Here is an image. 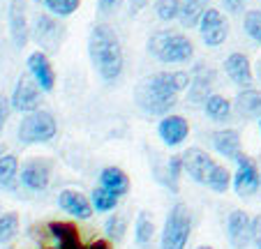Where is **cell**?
Masks as SVG:
<instances>
[{
	"instance_id": "17",
	"label": "cell",
	"mask_w": 261,
	"mask_h": 249,
	"mask_svg": "<svg viewBox=\"0 0 261 249\" xmlns=\"http://www.w3.org/2000/svg\"><path fill=\"white\" fill-rule=\"evenodd\" d=\"M58 205L67 212V215L76 217V219H90V215H93V203H90L81 191H74V189L60 191Z\"/></svg>"
},
{
	"instance_id": "11",
	"label": "cell",
	"mask_w": 261,
	"mask_h": 249,
	"mask_svg": "<svg viewBox=\"0 0 261 249\" xmlns=\"http://www.w3.org/2000/svg\"><path fill=\"white\" fill-rule=\"evenodd\" d=\"M21 185L30 191H42L51 182V161L46 159H30L21 169Z\"/></svg>"
},
{
	"instance_id": "1",
	"label": "cell",
	"mask_w": 261,
	"mask_h": 249,
	"mask_svg": "<svg viewBox=\"0 0 261 249\" xmlns=\"http://www.w3.org/2000/svg\"><path fill=\"white\" fill-rule=\"evenodd\" d=\"M188 72H158L137 86V104L150 116H167L178 104V95L190 88Z\"/></svg>"
},
{
	"instance_id": "27",
	"label": "cell",
	"mask_w": 261,
	"mask_h": 249,
	"mask_svg": "<svg viewBox=\"0 0 261 249\" xmlns=\"http://www.w3.org/2000/svg\"><path fill=\"white\" fill-rule=\"evenodd\" d=\"M155 235V224L153 219L146 215V212H139L137 224H134V238H137L139 244H148Z\"/></svg>"
},
{
	"instance_id": "7",
	"label": "cell",
	"mask_w": 261,
	"mask_h": 249,
	"mask_svg": "<svg viewBox=\"0 0 261 249\" xmlns=\"http://www.w3.org/2000/svg\"><path fill=\"white\" fill-rule=\"evenodd\" d=\"M199 35H201V39L206 42V46H213V49L224 44V39H227V35H229V23H227V19L222 16L220 10L208 7V10L203 12L201 21H199Z\"/></svg>"
},
{
	"instance_id": "40",
	"label": "cell",
	"mask_w": 261,
	"mask_h": 249,
	"mask_svg": "<svg viewBox=\"0 0 261 249\" xmlns=\"http://www.w3.org/2000/svg\"><path fill=\"white\" fill-rule=\"evenodd\" d=\"M197 249H213V247H197Z\"/></svg>"
},
{
	"instance_id": "37",
	"label": "cell",
	"mask_w": 261,
	"mask_h": 249,
	"mask_svg": "<svg viewBox=\"0 0 261 249\" xmlns=\"http://www.w3.org/2000/svg\"><path fill=\"white\" fill-rule=\"evenodd\" d=\"M146 5H148V0H132L129 3V14H139Z\"/></svg>"
},
{
	"instance_id": "4",
	"label": "cell",
	"mask_w": 261,
	"mask_h": 249,
	"mask_svg": "<svg viewBox=\"0 0 261 249\" xmlns=\"http://www.w3.org/2000/svg\"><path fill=\"white\" fill-rule=\"evenodd\" d=\"M192 233V217H190L188 205L176 203L169 212L167 222L162 229V238H160V247L162 249H185Z\"/></svg>"
},
{
	"instance_id": "39",
	"label": "cell",
	"mask_w": 261,
	"mask_h": 249,
	"mask_svg": "<svg viewBox=\"0 0 261 249\" xmlns=\"http://www.w3.org/2000/svg\"><path fill=\"white\" fill-rule=\"evenodd\" d=\"M224 3H227V5L231 7V10H236V7L241 5V3H245V0H224Z\"/></svg>"
},
{
	"instance_id": "24",
	"label": "cell",
	"mask_w": 261,
	"mask_h": 249,
	"mask_svg": "<svg viewBox=\"0 0 261 249\" xmlns=\"http://www.w3.org/2000/svg\"><path fill=\"white\" fill-rule=\"evenodd\" d=\"M203 108H206V116L215 122H224L231 116V102L222 95H211V97L203 102Z\"/></svg>"
},
{
	"instance_id": "22",
	"label": "cell",
	"mask_w": 261,
	"mask_h": 249,
	"mask_svg": "<svg viewBox=\"0 0 261 249\" xmlns=\"http://www.w3.org/2000/svg\"><path fill=\"white\" fill-rule=\"evenodd\" d=\"M51 235L58 240V249H86L79 242V231L74 229L72 224H65V222H54L49 226Z\"/></svg>"
},
{
	"instance_id": "13",
	"label": "cell",
	"mask_w": 261,
	"mask_h": 249,
	"mask_svg": "<svg viewBox=\"0 0 261 249\" xmlns=\"http://www.w3.org/2000/svg\"><path fill=\"white\" fill-rule=\"evenodd\" d=\"M227 235H229L231 247L245 249L247 244L252 242V219H250V215L243 212V210H233L231 215H229V222H227Z\"/></svg>"
},
{
	"instance_id": "41",
	"label": "cell",
	"mask_w": 261,
	"mask_h": 249,
	"mask_svg": "<svg viewBox=\"0 0 261 249\" xmlns=\"http://www.w3.org/2000/svg\"><path fill=\"white\" fill-rule=\"evenodd\" d=\"M259 132H261V118H259Z\"/></svg>"
},
{
	"instance_id": "23",
	"label": "cell",
	"mask_w": 261,
	"mask_h": 249,
	"mask_svg": "<svg viewBox=\"0 0 261 249\" xmlns=\"http://www.w3.org/2000/svg\"><path fill=\"white\" fill-rule=\"evenodd\" d=\"M236 111L243 118H261V93L245 88L236 97Z\"/></svg>"
},
{
	"instance_id": "16",
	"label": "cell",
	"mask_w": 261,
	"mask_h": 249,
	"mask_svg": "<svg viewBox=\"0 0 261 249\" xmlns=\"http://www.w3.org/2000/svg\"><path fill=\"white\" fill-rule=\"evenodd\" d=\"M215 86V72L203 65H199L192 74V81H190V88H188V99L190 104H203L208 97H211V90Z\"/></svg>"
},
{
	"instance_id": "36",
	"label": "cell",
	"mask_w": 261,
	"mask_h": 249,
	"mask_svg": "<svg viewBox=\"0 0 261 249\" xmlns=\"http://www.w3.org/2000/svg\"><path fill=\"white\" fill-rule=\"evenodd\" d=\"M7 116H10V104H7V99L3 97V95H0V132H3V127H5Z\"/></svg>"
},
{
	"instance_id": "8",
	"label": "cell",
	"mask_w": 261,
	"mask_h": 249,
	"mask_svg": "<svg viewBox=\"0 0 261 249\" xmlns=\"http://www.w3.org/2000/svg\"><path fill=\"white\" fill-rule=\"evenodd\" d=\"M182 166H185V173H188L194 182L208 185L213 171L217 169V161L213 159L208 152H203L201 148H190V150L182 155Z\"/></svg>"
},
{
	"instance_id": "30",
	"label": "cell",
	"mask_w": 261,
	"mask_h": 249,
	"mask_svg": "<svg viewBox=\"0 0 261 249\" xmlns=\"http://www.w3.org/2000/svg\"><path fill=\"white\" fill-rule=\"evenodd\" d=\"M243 28H245L247 37L254 39L256 44H261V10H250L243 19Z\"/></svg>"
},
{
	"instance_id": "18",
	"label": "cell",
	"mask_w": 261,
	"mask_h": 249,
	"mask_svg": "<svg viewBox=\"0 0 261 249\" xmlns=\"http://www.w3.org/2000/svg\"><path fill=\"white\" fill-rule=\"evenodd\" d=\"M224 72L227 76L231 78L236 86H252L254 76H252V65H250V58L245 53H231L227 60H224Z\"/></svg>"
},
{
	"instance_id": "20",
	"label": "cell",
	"mask_w": 261,
	"mask_h": 249,
	"mask_svg": "<svg viewBox=\"0 0 261 249\" xmlns=\"http://www.w3.org/2000/svg\"><path fill=\"white\" fill-rule=\"evenodd\" d=\"M211 0H178V21L185 28H194L199 25L203 12L208 10Z\"/></svg>"
},
{
	"instance_id": "15",
	"label": "cell",
	"mask_w": 261,
	"mask_h": 249,
	"mask_svg": "<svg viewBox=\"0 0 261 249\" xmlns=\"http://www.w3.org/2000/svg\"><path fill=\"white\" fill-rule=\"evenodd\" d=\"M10 35L16 49L28 44V10L25 0H12L10 3Z\"/></svg>"
},
{
	"instance_id": "6",
	"label": "cell",
	"mask_w": 261,
	"mask_h": 249,
	"mask_svg": "<svg viewBox=\"0 0 261 249\" xmlns=\"http://www.w3.org/2000/svg\"><path fill=\"white\" fill-rule=\"evenodd\" d=\"M233 161L238 164V171H236L233 182H231L236 194L238 196H254L261 187V173H259V169H256L254 159H250L247 155L241 152Z\"/></svg>"
},
{
	"instance_id": "28",
	"label": "cell",
	"mask_w": 261,
	"mask_h": 249,
	"mask_svg": "<svg viewBox=\"0 0 261 249\" xmlns=\"http://www.w3.org/2000/svg\"><path fill=\"white\" fill-rule=\"evenodd\" d=\"M16 233H19V215H16V212L0 215V244L14 240Z\"/></svg>"
},
{
	"instance_id": "9",
	"label": "cell",
	"mask_w": 261,
	"mask_h": 249,
	"mask_svg": "<svg viewBox=\"0 0 261 249\" xmlns=\"http://www.w3.org/2000/svg\"><path fill=\"white\" fill-rule=\"evenodd\" d=\"M40 86L35 83V78L30 81L28 76H21L14 86V93H12V99H10V106L14 111H21V113H30V111H37L40 108Z\"/></svg>"
},
{
	"instance_id": "29",
	"label": "cell",
	"mask_w": 261,
	"mask_h": 249,
	"mask_svg": "<svg viewBox=\"0 0 261 249\" xmlns=\"http://www.w3.org/2000/svg\"><path fill=\"white\" fill-rule=\"evenodd\" d=\"M42 5H44L54 16H60V19H63V16H69L79 10L81 0H42Z\"/></svg>"
},
{
	"instance_id": "32",
	"label": "cell",
	"mask_w": 261,
	"mask_h": 249,
	"mask_svg": "<svg viewBox=\"0 0 261 249\" xmlns=\"http://www.w3.org/2000/svg\"><path fill=\"white\" fill-rule=\"evenodd\" d=\"M155 14L160 21L178 19V0H158L155 3Z\"/></svg>"
},
{
	"instance_id": "25",
	"label": "cell",
	"mask_w": 261,
	"mask_h": 249,
	"mask_svg": "<svg viewBox=\"0 0 261 249\" xmlns=\"http://www.w3.org/2000/svg\"><path fill=\"white\" fill-rule=\"evenodd\" d=\"M118 201H120L118 194L104 189L102 185L97 189H93V194H90V203H93V208L97 212H114L118 208Z\"/></svg>"
},
{
	"instance_id": "12",
	"label": "cell",
	"mask_w": 261,
	"mask_h": 249,
	"mask_svg": "<svg viewBox=\"0 0 261 249\" xmlns=\"http://www.w3.org/2000/svg\"><path fill=\"white\" fill-rule=\"evenodd\" d=\"M28 72L44 93H51V90H54L56 72H54V67H51V60L46 58L44 51H35V53L28 56Z\"/></svg>"
},
{
	"instance_id": "34",
	"label": "cell",
	"mask_w": 261,
	"mask_h": 249,
	"mask_svg": "<svg viewBox=\"0 0 261 249\" xmlns=\"http://www.w3.org/2000/svg\"><path fill=\"white\" fill-rule=\"evenodd\" d=\"M252 242L256 249H261V217L252 219Z\"/></svg>"
},
{
	"instance_id": "14",
	"label": "cell",
	"mask_w": 261,
	"mask_h": 249,
	"mask_svg": "<svg viewBox=\"0 0 261 249\" xmlns=\"http://www.w3.org/2000/svg\"><path fill=\"white\" fill-rule=\"evenodd\" d=\"M158 134L164 146H180L190 136V122L182 116H164L158 125Z\"/></svg>"
},
{
	"instance_id": "33",
	"label": "cell",
	"mask_w": 261,
	"mask_h": 249,
	"mask_svg": "<svg viewBox=\"0 0 261 249\" xmlns=\"http://www.w3.org/2000/svg\"><path fill=\"white\" fill-rule=\"evenodd\" d=\"M185 171V166H182V157H171L169 159V166H167V178H169V187H171L173 191L178 189V178H180V173Z\"/></svg>"
},
{
	"instance_id": "38",
	"label": "cell",
	"mask_w": 261,
	"mask_h": 249,
	"mask_svg": "<svg viewBox=\"0 0 261 249\" xmlns=\"http://www.w3.org/2000/svg\"><path fill=\"white\" fill-rule=\"evenodd\" d=\"M86 249H111V247H109L104 240H95V242L90 244V247H86Z\"/></svg>"
},
{
	"instance_id": "5",
	"label": "cell",
	"mask_w": 261,
	"mask_h": 249,
	"mask_svg": "<svg viewBox=\"0 0 261 249\" xmlns=\"http://www.w3.org/2000/svg\"><path fill=\"white\" fill-rule=\"evenodd\" d=\"M58 132V125H56V118L49 111H30L23 116L19 125V141L25 146H33V143H49L51 139Z\"/></svg>"
},
{
	"instance_id": "2",
	"label": "cell",
	"mask_w": 261,
	"mask_h": 249,
	"mask_svg": "<svg viewBox=\"0 0 261 249\" xmlns=\"http://www.w3.org/2000/svg\"><path fill=\"white\" fill-rule=\"evenodd\" d=\"M88 56H90L93 67L97 69V74L107 83L116 81V78L123 74V67H125L123 46H120V39H118V35L114 33L111 25L97 23L90 30Z\"/></svg>"
},
{
	"instance_id": "21",
	"label": "cell",
	"mask_w": 261,
	"mask_h": 249,
	"mask_svg": "<svg viewBox=\"0 0 261 249\" xmlns=\"http://www.w3.org/2000/svg\"><path fill=\"white\" fill-rule=\"evenodd\" d=\"M99 185L118 196H125L129 191V178L125 171H120L118 166H107V169L99 173Z\"/></svg>"
},
{
	"instance_id": "26",
	"label": "cell",
	"mask_w": 261,
	"mask_h": 249,
	"mask_svg": "<svg viewBox=\"0 0 261 249\" xmlns=\"http://www.w3.org/2000/svg\"><path fill=\"white\" fill-rule=\"evenodd\" d=\"M16 176H19V159L14 155H3L0 157V187L12 189Z\"/></svg>"
},
{
	"instance_id": "10",
	"label": "cell",
	"mask_w": 261,
	"mask_h": 249,
	"mask_svg": "<svg viewBox=\"0 0 261 249\" xmlns=\"http://www.w3.org/2000/svg\"><path fill=\"white\" fill-rule=\"evenodd\" d=\"M65 37V28L51 14H40L35 19V39L44 51H58Z\"/></svg>"
},
{
	"instance_id": "3",
	"label": "cell",
	"mask_w": 261,
	"mask_h": 249,
	"mask_svg": "<svg viewBox=\"0 0 261 249\" xmlns=\"http://www.w3.org/2000/svg\"><path fill=\"white\" fill-rule=\"evenodd\" d=\"M148 53L158 58L160 63L178 65L188 63L194 56V44L190 42L182 33H173V30H158L148 39Z\"/></svg>"
},
{
	"instance_id": "35",
	"label": "cell",
	"mask_w": 261,
	"mask_h": 249,
	"mask_svg": "<svg viewBox=\"0 0 261 249\" xmlns=\"http://www.w3.org/2000/svg\"><path fill=\"white\" fill-rule=\"evenodd\" d=\"M123 0H99V14H111L118 10V5Z\"/></svg>"
},
{
	"instance_id": "31",
	"label": "cell",
	"mask_w": 261,
	"mask_h": 249,
	"mask_svg": "<svg viewBox=\"0 0 261 249\" xmlns=\"http://www.w3.org/2000/svg\"><path fill=\"white\" fill-rule=\"evenodd\" d=\"M125 231H127V219L125 217H120V215H111L107 219V224H104V233H107V238L109 240H123V235H125Z\"/></svg>"
},
{
	"instance_id": "19",
	"label": "cell",
	"mask_w": 261,
	"mask_h": 249,
	"mask_svg": "<svg viewBox=\"0 0 261 249\" xmlns=\"http://www.w3.org/2000/svg\"><path fill=\"white\" fill-rule=\"evenodd\" d=\"M211 141L213 148L227 159H236L241 155V136H238L236 129H220L211 136Z\"/></svg>"
}]
</instances>
